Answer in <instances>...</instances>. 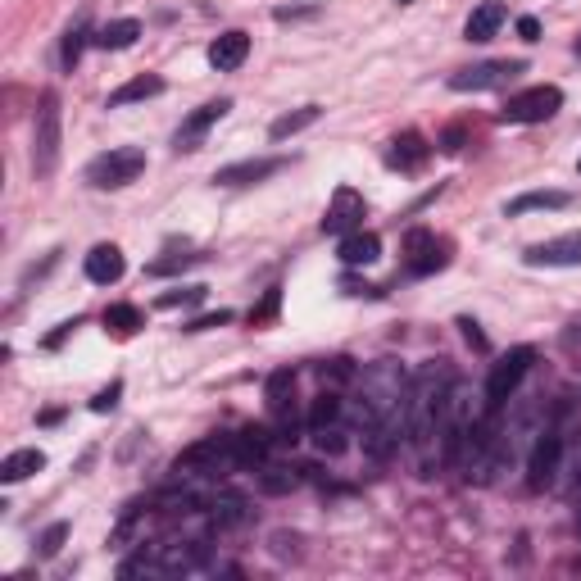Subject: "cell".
Wrapping results in <instances>:
<instances>
[{"mask_svg": "<svg viewBox=\"0 0 581 581\" xmlns=\"http://www.w3.org/2000/svg\"><path fill=\"white\" fill-rule=\"evenodd\" d=\"M454 386L450 359H427L409 377V414H404V436L414 450L423 477H432V463L441 459V432H445V400Z\"/></svg>", "mask_w": 581, "mask_h": 581, "instance_id": "cell-1", "label": "cell"}, {"mask_svg": "<svg viewBox=\"0 0 581 581\" xmlns=\"http://www.w3.org/2000/svg\"><path fill=\"white\" fill-rule=\"evenodd\" d=\"M60 164V96L46 91L37 105V123H32V168L37 178H50Z\"/></svg>", "mask_w": 581, "mask_h": 581, "instance_id": "cell-2", "label": "cell"}, {"mask_svg": "<svg viewBox=\"0 0 581 581\" xmlns=\"http://www.w3.org/2000/svg\"><path fill=\"white\" fill-rule=\"evenodd\" d=\"M141 173H146V150H137V146L109 150V155H96L87 164V182L96 191H119L128 182H137Z\"/></svg>", "mask_w": 581, "mask_h": 581, "instance_id": "cell-3", "label": "cell"}, {"mask_svg": "<svg viewBox=\"0 0 581 581\" xmlns=\"http://www.w3.org/2000/svg\"><path fill=\"white\" fill-rule=\"evenodd\" d=\"M536 364V350L532 345H518V350H509V355L500 359V364L491 368V377H486V409H504V404L513 400V391H518V382L527 377V368Z\"/></svg>", "mask_w": 581, "mask_h": 581, "instance_id": "cell-4", "label": "cell"}, {"mask_svg": "<svg viewBox=\"0 0 581 581\" xmlns=\"http://www.w3.org/2000/svg\"><path fill=\"white\" fill-rule=\"evenodd\" d=\"M563 441L568 436L559 432V427H545L541 436H536V445H532V454H527V486L532 491H545V486H554L559 482V463H563Z\"/></svg>", "mask_w": 581, "mask_h": 581, "instance_id": "cell-5", "label": "cell"}, {"mask_svg": "<svg viewBox=\"0 0 581 581\" xmlns=\"http://www.w3.org/2000/svg\"><path fill=\"white\" fill-rule=\"evenodd\" d=\"M563 109V91L559 87H527L518 96H509L504 105V123H545Z\"/></svg>", "mask_w": 581, "mask_h": 581, "instance_id": "cell-6", "label": "cell"}, {"mask_svg": "<svg viewBox=\"0 0 581 581\" xmlns=\"http://www.w3.org/2000/svg\"><path fill=\"white\" fill-rule=\"evenodd\" d=\"M450 264V241H441L436 232H409L404 237V268L414 277H427V273H441Z\"/></svg>", "mask_w": 581, "mask_h": 581, "instance_id": "cell-7", "label": "cell"}, {"mask_svg": "<svg viewBox=\"0 0 581 581\" xmlns=\"http://www.w3.org/2000/svg\"><path fill=\"white\" fill-rule=\"evenodd\" d=\"M518 73H527L522 60H486V64H477V69L454 73L450 87L454 91H491V87H509Z\"/></svg>", "mask_w": 581, "mask_h": 581, "instance_id": "cell-8", "label": "cell"}, {"mask_svg": "<svg viewBox=\"0 0 581 581\" xmlns=\"http://www.w3.org/2000/svg\"><path fill=\"white\" fill-rule=\"evenodd\" d=\"M364 196H359L355 187H336L332 205H327V218H323V232H332V237H345V232H359V223H364Z\"/></svg>", "mask_w": 581, "mask_h": 581, "instance_id": "cell-9", "label": "cell"}, {"mask_svg": "<svg viewBox=\"0 0 581 581\" xmlns=\"http://www.w3.org/2000/svg\"><path fill=\"white\" fill-rule=\"evenodd\" d=\"M522 259H527L532 268H577L581 264V232H568V237L541 241V246H532Z\"/></svg>", "mask_w": 581, "mask_h": 581, "instance_id": "cell-10", "label": "cell"}, {"mask_svg": "<svg viewBox=\"0 0 581 581\" xmlns=\"http://www.w3.org/2000/svg\"><path fill=\"white\" fill-rule=\"evenodd\" d=\"M227 109H232V100H227V96H223V100H209V105H200L196 114H191V119L178 128L173 146H178V150H196L200 141H205V132L214 128V123H223V119H227Z\"/></svg>", "mask_w": 581, "mask_h": 581, "instance_id": "cell-11", "label": "cell"}, {"mask_svg": "<svg viewBox=\"0 0 581 581\" xmlns=\"http://www.w3.org/2000/svg\"><path fill=\"white\" fill-rule=\"evenodd\" d=\"M264 400H268V414L282 427L296 423V373H291V368H277L264 386Z\"/></svg>", "mask_w": 581, "mask_h": 581, "instance_id": "cell-12", "label": "cell"}, {"mask_svg": "<svg viewBox=\"0 0 581 581\" xmlns=\"http://www.w3.org/2000/svg\"><path fill=\"white\" fill-rule=\"evenodd\" d=\"M277 168H282V159H241V164H227L214 173L218 187H255V182L273 178Z\"/></svg>", "mask_w": 581, "mask_h": 581, "instance_id": "cell-13", "label": "cell"}, {"mask_svg": "<svg viewBox=\"0 0 581 581\" xmlns=\"http://www.w3.org/2000/svg\"><path fill=\"white\" fill-rule=\"evenodd\" d=\"M336 255H341V264H350V268L377 264V259H382V237H377V232H364V227H359V232H345Z\"/></svg>", "mask_w": 581, "mask_h": 581, "instance_id": "cell-14", "label": "cell"}, {"mask_svg": "<svg viewBox=\"0 0 581 581\" xmlns=\"http://www.w3.org/2000/svg\"><path fill=\"white\" fill-rule=\"evenodd\" d=\"M246 55H250V37L246 32H223V37L209 46V64H214L218 73H232V69H241L246 64Z\"/></svg>", "mask_w": 581, "mask_h": 581, "instance_id": "cell-15", "label": "cell"}, {"mask_svg": "<svg viewBox=\"0 0 581 581\" xmlns=\"http://www.w3.org/2000/svg\"><path fill=\"white\" fill-rule=\"evenodd\" d=\"M82 268H87V277L96 286H114L128 264H123V250L119 246H91V255H87V264H82Z\"/></svg>", "mask_w": 581, "mask_h": 581, "instance_id": "cell-16", "label": "cell"}, {"mask_svg": "<svg viewBox=\"0 0 581 581\" xmlns=\"http://www.w3.org/2000/svg\"><path fill=\"white\" fill-rule=\"evenodd\" d=\"M427 155H432V146H427V137L423 132H404V137H395L391 141V150H386V164L391 168H418V164H427Z\"/></svg>", "mask_w": 581, "mask_h": 581, "instance_id": "cell-17", "label": "cell"}, {"mask_svg": "<svg viewBox=\"0 0 581 581\" xmlns=\"http://www.w3.org/2000/svg\"><path fill=\"white\" fill-rule=\"evenodd\" d=\"M504 19H509V10H504L500 0H482V5L468 14V28H463V37H468V41H491L495 32L504 28Z\"/></svg>", "mask_w": 581, "mask_h": 581, "instance_id": "cell-18", "label": "cell"}, {"mask_svg": "<svg viewBox=\"0 0 581 581\" xmlns=\"http://www.w3.org/2000/svg\"><path fill=\"white\" fill-rule=\"evenodd\" d=\"M277 436L264 432V427H250V432L237 436V468H264L268 459V445H273Z\"/></svg>", "mask_w": 581, "mask_h": 581, "instance_id": "cell-19", "label": "cell"}, {"mask_svg": "<svg viewBox=\"0 0 581 581\" xmlns=\"http://www.w3.org/2000/svg\"><path fill=\"white\" fill-rule=\"evenodd\" d=\"M41 468H46V454H41V450H14L10 459L0 463V482H5V486L28 482V477L41 473Z\"/></svg>", "mask_w": 581, "mask_h": 581, "instance_id": "cell-20", "label": "cell"}, {"mask_svg": "<svg viewBox=\"0 0 581 581\" xmlns=\"http://www.w3.org/2000/svg\"><path fill=\"white\" fill-rule=\"evenodd\" d=\"M164 91V78L159 73H141V78H132V82H123L114 96H109V109H123V105H137V100H150V96H159Z\"/></svg>", "mask_w": 581, "mask_h": 581, "instance_id": "cell-21", "label": "cell"}, {"mask_svg": "<svg viewBox=\"0 0 581 581\" xmlns=\"http://www.w3.org/2000/svg\"><path fill=\"white\" fill-rule=\"evenodd\" d=\"M341 418H345V400H341L336 391H323V395L314 400V409H309V436H314V432H327V427H345Z\"/></svg>", "mask_w": 581, "mask_h": 581, "instance_id": "cell-22", "label": "cell"}, {"mask_svg": "<svg viewBox=\"0 0 581 581\" xmlns=\"http://www.w3.org/2000/svg\"><path fill=\"white\" fill-rule=\"evenodd\" d=\"M137 37H141L137 19H114V23H105V28L96 32V46L100 50H128V46H137Z\"/></svg>", "mask_w": 581, "mask_h": 581, "instance_id": "cell-23", "label": "cell"}, {"mask_svg": "<svg viewBox=\"0 0 581 581\" xmlns=\"http://www.w3.org/2000/svg\"><path fill=\"white\" fill-rule=\"evenodd\" d=\"M568 200H572L568 191H527V196L509 200V209H504V214L518 218V214H532V209H563Z\"/></svg>", "mask_w": 581, "mask_h": 581, "instance_id": "cell-24", "label": "cell"}, {"mask_svg": "<svg viewBox=\"0 0 581 581\" xmlns=\"http://www.w3.org/2000/svg\"><path fill=\"white\" fill-rule=\"evenodd\" d=\"M309 123H318V105H305V109H296V114H282V119L268 128V137L286 141V137H296L300 128H309Z\"/></svg>", "mask_w": 581, "mask_h": 581, "instance_id": "cell-25", "label": "cell"}, {"mask_svg": "<svg viewBox=\"0 0 581 581\" xmlns=\"http://www.w3.org/2000/svg\"><path fill=\"white\" fill-rule=\"evenodd\" d=\"M141 323H146V318H141L137 305H109V309H105V327H109L114 336H132Z\"/></svg>", "mask_w": 581, "mask_h": 581, "instance_id": "cell-26", "label": "cell"}, {"mask_svg": "<svg viewBox=\"0 0 581 581\" xmlns=\"http://www.w3.org/2000/svg\"><path fill=\"white\" fill-rule=\"evenodd\" d=\"M205 264V255H168V259H155V264L146 268L150 277H168V273H187V268Z\"/></svg>", "mask_w": 581, "mask_h": 581, "instance_id": "cell-27", "label": "cell"}, {"mask_svg": "<svg viewBox=\"0 0 581 581\" xmlns=\"http://www.w3.org/2000/svg\"><path fill=\"white\" fill-rule=\"evenodd\" d=\"M205 291L209 286H178V291H164V296L155 300L159 309H178V305H200L205 300Z\"/></svg>", "mask_w": 581, "mask_h": 581, "instance_id": "cell-28", "label": "cell"}, {"mask_svg": "<svg viewBox=\"0 0 581 581\" xmlns=\"http://www.w3.org/2000/svg\"><path fill=\"white\" fill-rule=\"evenodd\" d=\"M64 536H69V522H55V527H46V532H41V541H37L41 559H55V554H60V545H64Z\"/></svg>", "mask_w": 581, "mask_h": 581, "instance_id": "cell-29", "label": "cell"}, {"mask_svg": "<svg viewBox=\"0 0 581 581\" xmlns=\"http://www.w3.org/2000/svg\"><path fill=\"white\" fill-rule=\"evenodd\" d=\"M296 482H300V477L291 473V468H264V477H259V486H264V491H273V495L291 491Z\"/></svg>", "mask_w": 581, "mask_h": 581, "instance_id": "cell-30", "label": "cell"}, {"mask_svg": "<svg viewBox=\"0 0 581 581\" xmlns=\"http://www.w3.org/2000/svg\"><path fill=\"white\" fill-rule=\"evenodd\" d=\"M277 300H282V291H277V286H273V291H268V296H264V305H259V309H250V327H264L268 318L277 314Z\"/></svg>", "mask_w": 581, "mask_h": 581, "instance_id": "cell-31", "label": "cell"}, {"mask_svg": "<svg viewBox=\"0 0 581 581\" xmlns=\"http://www.w3.org/2000/svg\"><path fill=\"white\" fill-rule=\"evenodd\" d=\"M82 37H87V28H73L69 37H64V69H73V64H78V55H82Z\"/></svg>", "mask_w": 581, "mask_h": 581, "instance_id": "cell-32", "label": "cell"}, {"mask_svg": "<svg viewBox=\"0 0 581 581\" xmlns=\"http://www.w3.org/2000/svg\"><path fill=\"white\" fill-rule=\"evenodd\" d=\"M223 323H232V314L227 309H218V314H205V318H191L182 332H209V327H223Z\"/></svg>", "mask_w": 581, "mask_h": 581, "instance_id": "cell-33", "label": "cell"}, {"mask_svg": "<svg viewBox=\"0 0 581 581\" xmlns=\"http://www.w3.org/2000/svg\"><path fill=\"white\" fill-rule=\"evenodd\" d=\"M119 395H123V386H119V382H114V386H105V391H100L96 400H91V409H96V414H109V409L119 404Z\"/></svg>", "mask_w": 581, "mask_h": 581, "instance_id": "cell-34", "label": "cell"}, {"mask_svg": "<svg viewBox=\"0 0 581 581\" xmlns=\"http://www.w3.org/2000/svg\"><path fill=\"white\" fill-rule=\"evenodd\" d=\"M345 296H382V286H368V282H355V277H345L341 282Z\"/></svg>", "mask_w": 581, "mask_h": 581, "instance_id": "cell-35", "label": "cell"}, {"mask_svg": "<svg viewBox=\"0 0 581 581\" xmlns=\"http://www.w3.org/2000/svg\"><path fill=\"white\" fill-rule=\"evenodd\" d=\"M518 37H522V41H541V19L522 14V19H518Z\"/></svg>", "mask_w": 581, "mask_h": 581, "instance_id": "cell-36", "label": "cell"}, {"mask_svg": "<svg viewBox=\"0 0 581 581\" xmlns=\"http://www.w3.org/2000/svg\"><path fill=\"white\" fill-rule=\"evenodd\" d=\"M459 327H463V336H468V341H473L477 350H486V336L477 332V323H473V318H459Z\"/></svg>", "mask_w": 581, "mask_h": 581, "instance_id": "cell-37", "label": "cell"}, {"mask_svg": "<svg viewBox=\"0 0 581 581\" xmlns=\"http://www.w3.org/2000/svg\"><path fill=\"white\" fill-rule=\"evenodd\" d=\"M577 55H581V37H577Z\"/></svg>", "mask_w": 581, "mask_h": 581, "instance_id": "cell-38", "label": "cell"}, {"mask_svg": "<svg viewBox=\"0 0 581 581\" xmlns=\"http://www.w3.org/2000/svg\"><path fill=\"white\" fill-rule=\"evenodd\" d=\"M400 5H409V0H400Z\"/></svg>", "mask_w": 581, "mask_h": 581, "instance_id": "cell-39", "label": "cell"}]
</instances>
